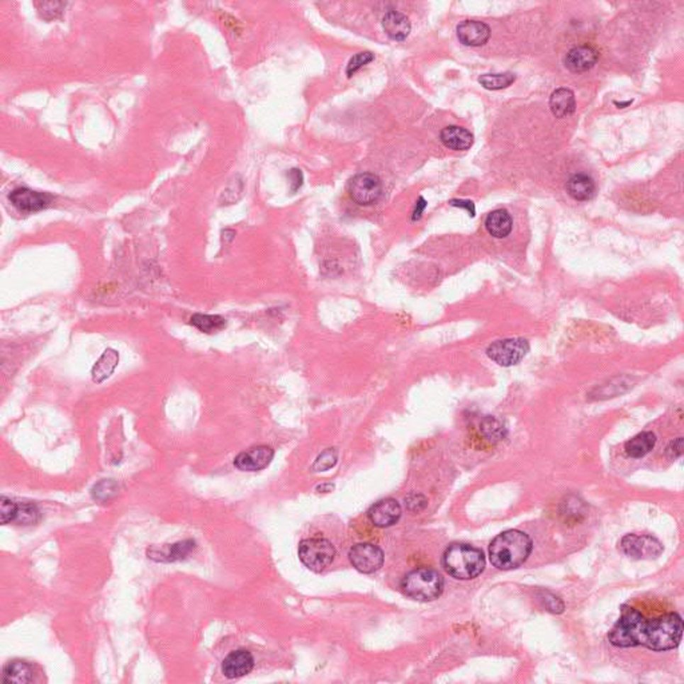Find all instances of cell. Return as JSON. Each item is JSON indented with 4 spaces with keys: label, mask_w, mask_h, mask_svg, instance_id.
I'll list each match as a JSON object with an SVG mask.
<instances>
[{
    "label": "cell",
    "mask_w": 684,
    "mask_h": 684,
    "mask_svg": "<svg viewBox=\"0 0 684 684\" xmlns=\"http://www.w3.org/2000/svg\"><path fill=\"white\" fill-rule=\"evenodd\" d=\"M118 492V484L114 480H102L94 486L91 495L95 500L106 501L114 498Z\"/></svg>",
    "instance_id": "f1b7e54d"
},
{
    "label": "cell",
    "mask_w": 684,
    "mask_h": 684,
    "mask_svg": "<svg viewBox=\"0 0 684 684\" xmlns=\"http://www.w3.org/2000/svg\"><path fill=\"white\" fill-rule=\"evenodd\" d=\"M373 59H374V55L371 52H360V54L354 55L353 58L350 59L348 67H347L348 77H353V74H356L357 71L360 70L361 67L368 65Z\"/></svg>",
    "instance_id": "1f68e13d"
},
{
    "label": "cell",
    "mask_w": 684,
    "mask_h": 684,
    "mask_svg": "<svg viewBox=\"0 0 684 684\" xmlns=\"http://www.w3.org/2000/svg\"><path fill=\"white\" fill-rule=\"evenodd\" d=\"M383 27L385 34L397 42L405 40L412 30L406 15L398 11L386 12L383 18Z\"/></svg>",
    "instance_id": "2e32d148"
},
{
    "label": "cell",
    "mask_w": 684,
    "mask_h": 684,
    "mask_svg": "<svg viewBox=\"0 0 684 684\" xmlns=\"http://www.w3.org/2000/svg\"><path fill=\"white\" fill-rule=\"evenodd\" d=\"M532 551L529 536L517 529L498 534L489 545V559L496 568L503 571L520 567Z\"/></svg>",
    "instance_id": "7a4b0ae2"
},
{
    "label": "cell",
    "mask_w": 684,
    "mask_h": 684,
    "mask_svg": "<svg viewBox=\"0 0 684 684\" xmlns=\"http://www.w3.org/2000/svg\"><path fill=\"white\" fill-rule=\"evenodd\" d=\"M9 199H10L12 206L18 211H21L23 214H33V213L48 208L52 203L54 197L48 193L35 191V190H31L28 187H18V189L12 190L10 196H9Z\"/></svg>",
    "instance_id": "9c48e42d"
},
{
    "label": "cell",
    "mask_w": 684,
    "mask_h": 684,
    "mask_svg": "<svg viewBox=\"0 0 684 684\" xmlns=\"http://www.w3.org/2000/svg\"><path fill=\"white\" fill-rule=\"evenodd\" d=\"M529 344L524 338H507L490 344L487 349L488 357L500 366H512L519 364L527 356Z\"/></svg>",
    "instance_id": "8992f818"
},
{
    "label": "cell",
    "mask_w": 684,
    "mask_h": 684,
    "mask_svg": "<svg viewBox=\"0 0 684 684\" xmlns=\"http://www.w3.org/2000/svg\"><path fill=\"white\" fill-rule=\"evenodd\" d=\"M682 452H683V440H682V437H679V439H676L673 442H671V445L667 449V453L670 454V457L676 459V457L682 456Z\"/></svg>",
    "instance_id": "836d02e7"
},
{
    "label": "cell",
    "mask_w": 684,
    "mask_h": 684,
    "mask_svg": "<svg viewBox=\"0 0 684 684\" xmlns=\"http://www.w3.org/2000/svg\"><path fill=\"white\" fill-rule=\"evenodd\" d=\"M18 516V503L6 496L0 498V520L1 524L15 522Z\"/></svg>",
    "instance_id": "4dcf8cb0"
},
{
    "label": "cell",
    "mask_w": 684,
    "mask_h": 684,
    "mask_svg": "<svg viewBox=\"0 0 684 684\" xmlns=\"http://www.w3.org/2000/svg\"><path fill=\"white\" fill-rule=\"evenodd\" d=\"M273 457L274 451L270 447L261 445L240 453L234 460V465L242 472H257L267 468L271 463Z\"/></svg>",
    "instance_id": "8fae6325"
},
{
    "label": "cell",
    "mask_w": 684,
    "mask_h": 684,
    "mask_svg": "<svg viewBox=\"0 0 684 684\" xmlns=\"http://www.w3.org/2000/svg\"><path fill=\"white\" fill-rule=\"evenodd\" d=\"M349 559L357 571L362 573H374L383 567V552L377 545L361 543L350 549Z\"/></svg>",
    "instance_id": "30bf717a"
},
{
    "label": "cell",
    "mask_w": 684,
    "mask_h": 684,
    "mask_svg": "<svg viewBox=\"0 0 684 684\" xmlns=\"http://www.w3.org/2000/svg\"><path fill=\"white\" fill-rule=\"evenodd\" d=\"M254 667V659L249 651L238 649L229 654L222 663V673L229 679L242 678Z\"/></svg>",
    "instance_id": "4fadbf2b"
},
{
    "label": "cell",
    "mask_w": 684,
    "mask_h": 684,
    "mask_svg": "<svg viewBox=\"0 0 684 684\" xmlns=\"http://www.w3.org/2000/svg\"><path fill=\"white\" fill-rule=\"evenodd\" d=\"M349 196L360 206H369L383 196L381 179L371 173H361L352 178L348 186Z\"/></svg>",
    "instance_id": "52a82bcc"
},
{
    "label": "cell",
    "mask_w": 684,
    "mask_h": 684,
    "mask_svg": "<svg viewBox=\"0 0 684 684\" xmlns=\"http://www.w3.org/2000/svg\"><path fill=\"white\" fill-rule=\"evenodd\" d=\"M486 228L495 238H504L512 232V218L507 210H495L488 214Z\"/></svg>",
    "instance_id": "44dd1931"
},
{
    "label": "cell",
    "mask_w": 684,
    "mask_h": 684,
    "mask_svg": "<svg viewBox=\"0 0 684 684\" xmlns=\"http://www.w3.org/2000/svg\"><path fill=\"white\" fill-rule=\"evenodd\" d=\"M516 81L515 74L512 72H504V74H486L478 78V82L481 86H484L488 90H503L510 87L513 82Z\"/></svg>",
    "instance_id": "484cf974"
},
{
    "label": "cell",
    "mask_w": 684,
    "mask_h": 684,
    "mask_svg": "<svg viewBox=\"0 0 684 684\" xmlns=\"http://www.w3.org/2000/svg\"><path fill=\"white\" fill-rule=\"evenodd\" d=\"M440 140L445 147L451 150L465 151L472 147L473 135L471 131L460 126H448L442 128Z\"/></svg>",
    "instance_id": "e0dca14e"
},
{
    "label": "cell",
    "mask_w": 684,
    "mask_h": 684,
    "mask_svg": "<svg viewBox=\"0 0 684 684\" xmlns=\"http://www.w3.org/2000/svg\"><path fill=\"white\" fill-rule=\"evenodd\" d=\"M298 556L305 567L313 572H321L335 560L336 549L326 539H306L300 543Z\"/></svg>",
    "instance_id": "5b68a950"
},
{
    "label": "cell",
    "mask_w": 684,
    "mask_h": 684,
    "mask_svg": "<svg viewBox=\"0 0 684 684\" xmlns=\"http://www.w3.org/2000/svg\"><path fill=\"white\" fill-rule=\"evenodd\" d=\"M656 436L652 432H641L626 442V453L632 459L644 457L655 448Z\"/></svg>",
    "instance_id": "603a6c76"
},
{
    "label": "cell",
    "mask_w": 684,
    "mask_h": 684,
    "mask_svg": "<svg viewBox=\"0 0 684 684\" xmlns=\"http://www.w3.org/2000/svg\"><path fill=\"white\" fill-rule=\"evenodd\" d=\"M442 564L454 579L471 580L477 578L486 568V557L475 546L453 544L445 551Z\"/></svg>",
    "instance_id": "3957f363"
},
{
    "label": "cell",
    "mask_w": 684,
    "mask_h": 684,
    "mask_svg": "<svg viewBox=\"0 0 684 684\" xmlns=\"http://www.w3.org/2000/svg\"><path fill=\"white\" fill-rule=\"evenodd\" d=\"M549 107L552 114L556 118H567L571 114H573L576 108L575 94L569 89H559L551 95Z\"/></svg>",
    "instance_id": "ac0fdd59"
},
{
    "label": "cell",
    "mask_w": 684,
    "mask_h": 684,
    "mask_svg": "<svg viewBox=\"0 0 684 684\" xmlns=\"http://www.w3.org/2000/svg\"><path fill=\"white\" fill-rule=\"evenodd\" d=\"M425 208H427L425 199H424V198H420L417 205H416V208H415V211H413V220H420V217H421V214H422V211H424Z\"/></svg>",
    "instance_id": "8d00e7d4"
},
{
    "label": "cell",
    "mask_w": 684,
    "mask_h": 684,
    "mask_svg": "<svg viewBox=\"0 0 684 684\" xmlns=\"http://www.w3.org/2000/svg\"><path fill=\"white\" fill-rule=\"evenodd\" d=\"M490 36L489 26L478 21H464L457 26V38L465 46L486 45Z\"/></svg>",
    "instance_id": "5bb4252c"
},
{
    "label": "cell",
    "mask_w": 684,
    "mask_h": 684,
    "mask_svg": "<svg viewBox=\"0 0 684 684\" xmlns=\"http://www.w3.org/2000/svg\"><path fill=\"white\" fill-rule=\"evenodd\" d=\"M622 552L632 559H655L663 552L661 542L647 534H627L620 542Z\"/></svg>",
    "instance_id": "ba28073f"
},
{
    "label": "cell",
    "mask_w": 684,
    "mask_h": 684,
    "mask_svg": "<svg viewBox=\"0 0 684 684\" xmlns=\"http://www.w3.org/2000/svg\"><path fill=\"white\" fill-rule=\"evenodd\" d=\"M337 460H338V452L336 448H329L317 457V460L314 461L313 471L315 472L329 471L337 464Z\"/></svg>",
    "instance_id": "f546056e"
},
{
    "label": "cell",
    "mask_w": 684,
    "mask_h": 684,
    "mask_svg": "<svg viewBox=\"0 0 684 684\" xmlns=\"http://www.w3.org/2000/svg\"><path fill=\"white\" fill-rule=\"evenodd\" d=\"M481 430H483V432L486 433V436L489 437L490 440H492V439H496V440H498L500 436H501V432H503L499 421H496L495 418L490 417L486 418V420L483 421Z\"/></svg>",
    "instance_id": "d6a6232c"
},
{
    "label": "cell",
    "mask_w": 684,
    "mask_h": 684,
    "mask_svg": "<svg viewBox=\"0 0 684 684\" xmlns=\"http://www.w3.org/2000/svg\"><path fill=\"white\" fill-rule=\"evenodd\" d=\"M39 517L40 515L35 504L33 503L18 504V516L15 522H19L21 525H30V524H35L39 520Z\"/></svg>",
    "instance_id": "83f0119b"
},
{
    "label": "cell",
    "mask_w": 684,
    "mask_h": 684,
    "mask_svg": "<svg viewBox=\"0 0 684 684\" xmlns=\"http://www.w3.org/2000/svg\"><path fill=\"white\" fill-rule=\"evenodd\" d=\"M67 3L65 1H36L35 7L39 15L47 21H54L62 16Z\"/></svg>",
    "instance_id": "4316f807"
},
{
    "label": "cell",
    "mask_w": 684,
    "mask_h": 684,
    "mask_svg": "<svg viewBox=\"0 0 684 684\" xmlns=\"http://www.w3.org/2000/svg\"><path fill=\"white\" fill-rule=\"evenodd\" d=\"M290 181H291V190L293 191H297L300 187L302 186V181H303V175H302L301 170L298 169H293L289 173Z\"/></svg>",
    "instance_id": "e575fe53"
},
{
    "label": "cell",
    "mask_w": 684,
    "mask_h": 684,
    "mask_svg": "<svg viewBox=\"0 0 684 684\" xmlns=\"http://www.w3.org/2000/svg\"><path fill=\"white\" fill-rule=\"evenodd\" d=\"M567 191L569 196L576 201H590L595 196L596 186L591 176L576 174L569 178L567 182Z\"/></svg>",
    "instance_id": "ffe728a7"
},
{
    "label": "cell",
    "mask_w": 684,
    "mask_h": 684,
    "mask_svg": "<svg viewBox=\"0 0 684 684\" xmlns=\"http://www.w3.org/2000/svg\"><path fill=\"white\" fill-rule=\"evenodd\" d=\"M33 680V668L23 661H12L3 668L4 683L26 684Z\"/></svg>",
    "instance_id": "7402d4cb"
},
{
    "label": "cell",
    "mask_w": 684,
    "mask_h": 684,
    "mask_svg": "<svg viewBox=\"0 0 684 684\" xmlns=\"http://www.w3.org/2000/svg\"><path fill=\"white\" fill-rule=\"evenodd\" d=\"M683 637V620L676 612L649 619L635 608H624L610 631V643L619 649L646 647L652 651L676 649Z\"/></svg>",
    "instance_id": "6da1fadb"
},
{
    "label": "cell",
    "mask_w": 684,
    "mask_h": 684,
    "mask_svg": "<svg viewBox=\"0 0 684 684\" xmlns=\"http://www.w3.org/2000/svg\"><path fill=\"white\" fill-rule=\"evenodd\" d=\"M401 588L410 599L432 602L444 591V579L434 569L417 568L409 572L403 579Z\"/></svg>",
    "instance_id": "277c9868"
},
{
    "label": "cell",
    "mask_w": 684,
    "mask_h": 684,
    "mask_svg": "<svg viewBox=\"0 0 684 684\" xmlns=\"http://www.w3.org/2000/svg\"><path fill=\"white\" fill-rule=\"evenodd\" d=\"M194 545H196L194 542H191V540L179 542V543L164 546L159 554L155 552V551H151V552H149V555H150L149 557L154 559L155 556H161L157 559V561H166V563L176 561V560H181V559L187 556L190 554V551L194 548Z\"/></svg>",
    "instance_id": "cb8c5ba5"
},
{
    "label": "cell",
    "mask_w": 684,
    "mask_h": 684,
    "mask_svg": "<svg viewBox=\"0 0 684 684\" xmlns=\"http://www.w3.org/2000/svg\"><path fill=\"white\" fill-rule=\"evenodd\" d=\"M190 324L194 327H197L199 332L203 333H215L226 327V320L220 315H213V314H194L190 318Z\"/></svg>",
    "instance_id": "d4e9b609"
},
{
    "label": "cell",
    "mask_w": 684,
    "mask_h": 684,
    "mask_svg": "<svg viewBox=\"0 0 684 684\" xmlns=\"http://www.w3.org/2000/svg\"><path fill=\"white\" fill-rule=\"evenodd\" d=\"M451 205H452V206H457V208L466 209L469 211V215L475 217V205H473V202H471V201H457V199H453V201H451Z\"/></svg>",
    "instance_id": "d590c367"
},
{
    "label": "cell",
    "mask_w": 684,
    "mask_h": 684,
    "mask_svg": "<svg viewBox=\"0 0 684 684\" xmlns=\"http://www.w3.org/2000/svg\"><path fill=\"white\" fill-rule=\"evenodd\" d=\"M599 59L598 51L590 46H578L571 48L566 57V66L572 72H584L591 70Z\"/></svg>",
    "instance_id": "9a60e30c"
},
{
    "label": "cell",
    "mask_w": 684,
    "mask_h": 684,
    "mask_svg": "<svg viewBox=\"0 0 684 684\" xmlns=\"http://www.w3.org/2000/svg\"><path fill=\"white\" fill-rule=\"evenodd\" d=\"M119 354L114 349H106L101 359L96 361L91 369V377L94 383H101L107 380L118 366Z\"/></svg>",
    "instance_id": "d6986e66"
},
{
    "label": "cell",
    "mask_w": 684,
    "mask_h": 684,
    "mask_svg": "<svg viewBox=\"0 0 684 684\" xmlns=\"http://www.w3.org/2000/svg\"><path fill=\"white\" fill-rule=\"evenodd\" d=\"M401 505L397 500L385 499L376 503L371 510H368V517L376 527L385 528L398 522L401 517Z\"/></svg>",
    "instance_id": "7c38bea8"
}]
</instances>
